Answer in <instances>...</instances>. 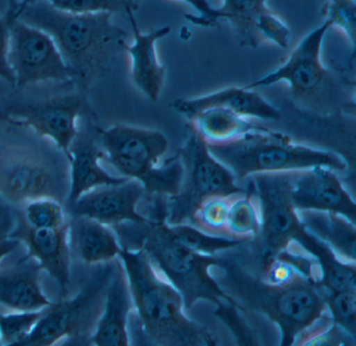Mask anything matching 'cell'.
I'll return each instance as SVG.
<instances>
[{
  "label": "cell",
  "mask_w": 356,
  "mask_h": 346,
  "mask_svg": "<svg viewBox=\"0 0 356 346\" xmlns=\"http://www.w3.org/2000/svg\"><path fill=\"white\" fill-rule=\"evenodd\" d=\"M134 310L128 278L120 258L106 291L105 304L89 343L97 346H128L131 344L129 319Z\"/></svg>",
  "instance_id": "ac0fdd59"
},
{
  "label": "cell",
  "mask_w": 356,
  "mask_h": 346,
  "mask_svg": "<svg viewBox=\"0 0 356 346\" xmlns=\"http://www.w3.org/2000/svg\"><path fill=\"white\" fill-rule=\"evenodd\" d=\"M0 345H1V341H0Z\"/></svg>",
  "instance_id": "60d3db41"
},
{
  "label": "cell",
  "mask_w": 356,
  "mask_h": 346,
  "mask_svg": "<svg viewBox=\"0 0 356 346\" xmlns=\"http://www.w3.org/2000/svg\"><path fill=\"white\" fill-rule=\"evenodd\" d=\"M330 28L329 22L324 20L301 39L282 65L245 85V88L256 91L284 82L296 99H305L318 93L328 78V70L322 61V47Z\"/></svg>",
  "instance_id": "7c38bea8"
},
{
  "label": "cell",
  "mask_w": 356,
  "mask_h": 346,
  "mask_svg": "<svg viewBox=\"0 0 356 346\" xmlns=\"http://www.w3.org/2000/svg\"><path fill=\"white\" fill-rule=\"evenodd\" d=\"M112 229L122 248L145 251L153 266L179 290L185 310L199 300H208L216 306L224 302L241 306L218 285L210 272V268L218 264V256L191 251L178 241L166 222H124Z\"/></svg>",
  "instance_id": "5b68a950"
},
{
  "label": "cell",
  "mask_w": 356,
  "mask_h": 346,
  "mask_svg": "<svg viewBox=\"0 0 356 346\" xmlns=\"http://www.w3.org/2000/svg\"><path fill=\"white\" fill-rule=\"evenodd\" d=\"M188 123L209 143L231 141L254 127L247 118L225 108L202 110L189 118Z\"/></svg>",
  "instance_id": "603a6c76"
},
{
  "label": "cell",
  "mask_w": 356,
  "mask_h": 346,
  "mask_svg": "<svg viewBox=\"0 0 356 346\" xmlns=\"http://www.w3.org/2000/svg\"><path fill=\"white\" fill-rule=\"evenodd\" d=\"M6 126L0 130V198L16 205L51 198L65 205L70 193L65 154L26 127Z\"/></svg>",
  "instance_id": "277c9868"
},
{
  "label": "cell",
  "mask_w": 356,
  "mask_h": 346,
  "mask_svg": "<svg viewBox=\"0 0 356 346\" xmlns=\"http://www.w3.org/2000/svg\"><path fill=\"white\" fill-rule=\"evenodd\" d=\"M208 150L243 182L260 173L293 172L326 166L345 172L348 164L339 154L296 143L284 133L254 126L241 136L225 143H207Z\"/></svg>",
  "instance_id": "8992f818"
},
{
  "label": "cell",
  "mask_w": 356,
  "mask_h": 346,
  "mask_svg": "<svg viewBox=\"0 0 356 346\" xmlns=\"http://www.w3.org/2000/svg\"><path fill=\"white\" fill-rule=\"evenodd\" d=\"M20 214L33 228H58L68 222L65 205L51 198L28 202Z\"/></svg>",
  "instance_id": "f546056e"
},
{
  "label": "cell",
  "mask_w": 356,
  "mask_h": 346,
  "mask_svg": "<svg viewBox=\"0 0 356 346\" xmlns=\"http://www.w3.org/2000/svg\"><path fill=\"white\" fill-rule=\"evenodd\" d=\"M45 310L33 312L0 313V341L1 345L19 346L32 333Z\"/></svg>",
  "instance_id": "4dcf8cb0"
},
{
  "label": "cell",
  "mask_w": 356,
  "mask_h": 346,
  "mask_svg": "<svg viewBox=\"0 0 356 346\" xmlns=\"http://www.w3.org/2000/svg\"><path fill=\"white\" fill-rule=\"evenodd\" d=\"M38 262L26 255L15 264L0 267V308L13 312H33L49 308L53 301L41 288Z\"/></svg>",
  "instance_id": "ffe728a7"
},
{
  "label": "cell",
  "mask_w": 356,
  "mask_h": 346,
  "mask_svg": "<svg viewBox=\"0 0 356 346\" xmlns=\"http://www.w3.org/2000/svg\"><path fill=\"white\" fill-rule=\"evenodd\" d=\"M9 63L16 91L45 82L72 83V74L51 37L14 16L10 26Z\"/></svg>",
  "instance_id": "30bf717a"
},
{
  "label": "cell",
  "mask_w": 356,
  "mask_h": 346,
  "mask_svg": "<svg viewBox=\"0 0 356 346\" xmlns=\"http://www.w3.org/2000/svg\"><path fill=\"white\" fill-rule=\"evenodd\" d=\"M195 10L199 16L186 14L185 19L195 26L201 28H216L220 20H222V14L220 9H214L208 3V0H179Z\"/></svg>",
  "instance_id": "74e56055"
},
{
  "label": "cell",
  "mask_w": 356,
  "mask_h": 346,
  "mask_svg": "<svg viewBox=\"0 0 356 346\" xmlns=\"http://www.w3.org/2000/svg\"><path fill=\"white\" fill-rule=\"evenodd\" d=\"M118 258L128 278L143 344H218L211 331L187 317L180 292L153 266L143 250L122 248Z\"/></svg>",
  "instance_id": "3957f363"
},
{
  "label": "cell",
  "mask_w": 356,
  "mask_h": 346,
  "mask_svg": "<svg viewBox=\"0 0 356 346\" xmlns=\"http://www.w3.org/2000/svg\"><path fill=\"white\" fill-rule=\"evenodd\" d=\"M0 104L22 126L53 141L68 162L70 146L79 134V120L91 109L86 95L80 91L41 100L8 97Z\"/></svg>",
  "instance_id": "9c48e42d"
},
{
  "label": "cell",
  "mask_w": 356,
  "mask_h": 346,
  "mask_svg": "<svg viewBox=\"0 0 356 346\" xmlns=\"http://www.w3.org/2000/svg\"><path fill=\"white\" fill-rule=\"evenodd\" d=\"M184 168L178 154L164 160L154 168L143 180L145 195L163 196L170 198L176 196L182 184Z\"/></svg>",
  "instance_id": "4316f807"
},
{
  "label": "cell",
  "mask_w": 356,
  "mask_h": 346,
  "mask_svg": "<svg viewBox=\"0 0 356 346\" xmlns=\"http://www.w3.org/2000/svg\"><path fill=\"white\" fill-rule=\"evenodd\" d=\"M40 0H19L17 6H26ZM56 9L74 14L127 13L136 12L141 0H44Z\"/></svg>",
  "instance_id": "f1b7e54d"
},
{
  "label": "cell",
  "mask_w": 356,
  "mask_h": 346,
  "mask_svg": "<svg viewBox=\"0 0 356 346\" xmlns=\"http://www.w3.org/2000/svg\"><path fill=\"white\" fill-rule=\"evenodd\" d=\"M15 17L51 37L72 72V83L82 93L111 72L128 38L112 22V14L68 13L44 0L16 5Z\"/></svg>",
  "instance_id": "6da1fadb"
},
{
  "label": "cell",
  "mask_w": 356,
  "mask_h": 346,
  "mask_svg": "<svg viewBox=\"0 0 356 346\" xmlns=\"http://www.w3.org/2000/svg\"><path fill=\"white\" fill-rule=\"evenodd\" d=\"M8 10L0 16V80L5 81L12 89L15 88V77L9 63L10 26L15 16L17 3L8 1Z\"/></svg>",
  "instance_id": "d590c367"
},
{
  "label": "cell",
  "mask_w": 356,
  "mask_h": 346,
  "mask_svg": "<svg viewBox=\"0 0 356 346\" xmlns=\"http://www.w3.org/2000/svg\"><path fill=\"white\" fill-rule=\"evenodd\" d=\"M135 12L128 11L129 20L133 33L132 45L127 43L124 52L131 61V77L135 86L140 91L149 101L156 103L159 101L165 82L166 70L158 57L157 45L160 39L170 35V26H165L143 33L134 17Z\"/></svg>",
  "instance_id": "e0dca14e"
},
{
  "label": "cell",
  "mask_w": 356,
  "mask_h": 346,
  "mask_svg": "<svg viewBox=\"0 0 356 346\" xmlns=\"http://www.w3.org/2000/svg\"><path fill=\"white\" fill-rule=\"evenodd\" d=\"M302 228L327 246L337 258L355 265V223L337 212L298 210Z\"/></svg>",
  "instance_id": "44dd1931"
},
{
  "label": "cell",
  "mask_w": 356,
  "mask_h": 346,
  "mask_svg": "<svg viewBox=\"0 0 356 346\" xmlns=\"http://www.w3.org/2000/svg\"><path fill=\"white\" fill-rule=\"evenodd\" d=\"M245 191L236 195L231 202L227 222V233L230 239L250 242L259 233L260 217L257 200L251 184L247 183Z\"/></svg>",
  "instance_id": "d4e9b609"
},
{
  "label": "cell",
  "mask_w": 356,
  "mask_h": 346,
  "mask_svg": "<svg viewBox=\"0 0 356 346\" xmlns=\"http://www.w3.org/2000/svg\"><path fill=\"white\" fill-rule=\"evenodd\" d=\"M245 312V308H241V306L224 302L218 306V310H216L214 315L226 324L230 331H232L233 336L236 338L238 344L241 345H258L260 344L259 339L245 320V317L243 316Z\"/></svg>",
  "instance_id": "836d02e7"
},
{
  "label": "cell",
  "mask_w": 356,
  "mask_h": 346,
  "mask_svg": "<svg viewBox=\"0 0 356 346\" xmlns=\"http://www.w3.org/2000/svg\"><path fill=\"white\" fill-rule=\"evenodd\" d=\"M235 196L205 200L195 210L189 224L207 235L229 237L227 233L229 207Z\"/></svg>",
  "instance_id": "83f0119b"
},
{
  "label": "cell",
  "mask_w": 356,
  "mask_h": 346,
  "mask_svg": "<svg viewBox=\"0 0 356 346\" xmlns=\"http://www.w3.org/2000/svg\"><path fill=\"white\" fill-rule=\"evenodd\" d=\"M99 141L103 159L122 177L139 181L160 164L168 150V139L161 131L124 124L99 127Z\"/></svg>",
  "instance_id": "8fae6325"
},
{
  "label": "cell",
  "mask_w": 356,
  "mask_h": 346,
  "mask_svg": "<svg viewBox=\"0 0 356 346\" xmlns=\"http://www.w3.org/2000/svg\"><path fill=\"white\" fill-rule=\"evenodd\" d=\"M115 260L97 265L76 296L53 302L47 308L42 318L19 346H51L65 338L83 339L89 343L103 310Z\"/></svg>",
  "instance_id": "ba28073f"
},
{
  "label": "cell",
  "mask_w": 356,
  "mask_h": 346,
  "mask_svg": "<svg viewBox=\"0 0 356 346\" xmlns=\"http://www.w3.org/2000/svg\"><path fill=\"white\" fill-rule=\"evenodd\" d=\"M172 108L187 120L197 112L208 108H225L247 118L264 120L282 118L278 108L258 95L254 89H248L245 86L227 87L199 97L175 100Z\"/></svg>",
  "instance_id": "d6986e66"
},
{
  "label": "cell",
  "mask_w": 356,
  "mask_h": 346,
  "mask_svg": "<svg viewBox=\"0 0 356 346\" xmlns=\"http://www.w3.org/2000/svg\"><path fill=\"white\" fill-rule=\"evenodd\" d=\"M83 126L70 149V193L66 206L74 203L91 189L106 185H116L129 178L108 173L99 164L103 159L99 141V125L92 108L83 116Z\"/></svg>",
  "instance_id": "4fadbf2b"
},
{
  "label": "cell",
  "mask_w": 356,
  "mask_h": 346,
  "mask_svg": "<svg viewBox=\"0 0 356 346\" xmlns=\"http://www.w3.org/2000/svg\"><path fill=\"white\" fill-rule=\"evenodd\" d=\"M210 272L243 308L261 313L278 325L281 345H293L306 329L328 313L322 288L312 279L303 277L272 285L254 276L226 254H218V264Z\"/></svg>",
  "instance_id": "7a4b0ae2"
},
{
  "label": "cell",
  "mask_w": 356,
  "mask_h": 346,
  "mask_svg": "<svg viewBox=\"0 0 356 346\" xmlns=\"http://www.w3.org/2000/svg\"><path fill=\"white\" fill-rule=\"evenodd\" d=\"M329 316L335 325L355 338L356 291H323Z\"/></svg>",
  "instance_id": "1f68e13d"
},
{
  "label": "cell",
  "mask_w": 356,
  "mask_h": 346,
  "mask_svg": "<svg viewBox=\"0 0 356 346\" xmlns=\"http://www.w3.org/2000/svg\"><path fill=\"white\" fill-rule=\"evenodd\" d=\"M70 246L85 264L112 262L122 250L113 229L87 217L70 216Z\"/></svg>",
  "instance_id": "7402d4cb"
},
{
  "label": "cell",
  "mask_w": 356,
  "mask_h": 346,
  "mask_svg": "<svg viewBox=\"0 0 356 346\" xmlns=\"http://www.w3.org/2000/svg\"><path fill=\"white\" fill-rule=\"evenodd\" d=\"M0 123H5V124L13 125V126H22V123L18 122V120H14L13 118L8 114V112L6 111L5 108L3 107V105L0 104Z\"/></svg>",
  "instance_id": "f35d334b"
},
{
  "label": "cell",
  "mask_w": 356,
  "mask_h": 346,
  "mask_svg": "<svg viewBox=\"0 0 356 346\" xmlns=\"http://www.w3.org/2000/svg\"><path fill=\"white\" fill-rule=\"evenodd\" d=\"M170 228L182 245L201 255L216 256L245 243L230 237L207 235L191 224L172 225Z\"/></svg>",
  "instance_id": "484cf974"
},
{
  "label": "cell",
  "mask_w": 356,
  "mask_h": 346,
  "mask_svg": "<svg viewBox=\"0 0 356 346\" xmlns=\"http://www.w3.org/2000/svg\"><path fill=\"white\" fill-rule=\"evenodd\" d=\"M8 1H11V3H18V1H19V0H8Z\"/></svg>",
  "instance_id": "ab89813d"
},
{
  "label": "cell",
  "mask_w": 356,
  "mask_h": 346,
  "mask_svg": "<svg viewBox=\"0 0 356 346\" xmlns=\"http://www.w3.org/2000/svg\"><path fill=\"white\" fill-rule=\"evenodd\" d=\"M224 5L218 8L222 20L229 22L241 47L255 49L261 39L256 32V20L260 14L268 11L266 0H222Z\"/></svg>",
  "instance_id": "cb8c5ba5"
},
{
  "label": "cell",
  "mask_w": 356,
  "mask_h": 346,
  "mask_svg": "<svg viewBox=\"0 0 356 346\" xmlns=\"http://www.w3.org/2000/svg\"><path fill=\"white\" fill-rule=\"evenodd\" d=\"M177 154L184 176L179 193L168 200L166 224L170 226L189 224L205 200L245 193V187H239L232 173L211 155L205 139L189 123L184 143Z\"/></svg>",
  "instance_id": "52a82bcc"
},
{
  "label": "cell",
  "mask_w": 356,
  "mask_h": 346,
  "mask_svg": "<svg viewBox=\"0 0 356 346\" xmlns=\"http://www.w3.org/2000/svg\"><path fill=\"white\" fill-rule=\"evenodd\" d=\"M145 195L143 183L128 179L116 185L91 189L66 206L70 216L87 217L108 226L124 222H143L137 207Z\"/></svg>",
  "instance_id": "2e32d148"
},
{
  "label": "cell",
  "mask_w": 356,
  "mask_h": 346,
  "mask_svg": "<svg viewBox=\"0 0 356 346\" xmlns=\"http://www.w3.org/2000/svg\"><path fill=\"white\" fill-rule=\"evenodd\" d=\"M322 15L331 28L339 29L349 40L352 56L355 51L356 0H327L322 7Z\"/></svg>",
  "instance_id": "d6a6232c"
},
{
  "label": "cell",
  "mask_w": 356,
  "mask_h": 346,
  "mask_svg": "<svg viewBox=\"0 0 356 346\" xmlns=\"http://www.w3.org/2000/svg\"><path fill=\"white\" fill-rule=\"evenodd\" d=\"M255 29L261 41L266 40L274 43L281 49L289 47L291 29L270 9L260 14L256 20Z\"/></svg>",
  "instance_id": "e575fe53"
},
{
  "label": "cell",
  "mask_w": 356,
  "mask_h": 346,
  "mask_svg": "<svg viewBox=\"0 0 356 346\" xmlns=\"http://www.w3.org/2000/svg\"><path fill=\"white\" fill-rule=\"evenodd\" d=\"M289 198L296 210L337 212L356 221V205L343 187L337 172L326 166L293 171L289 183Z\"/></svg>",
  "instance_id": "5bb4252c"
},
{
  "label": "cell",
  "mask_w": 356,
  "mask_h": 346,
  "mask_svg": "<svg viewBox=\"0 0 356 346\" xmlns=\"http://www.w3.org/2000/svg\"><path fill=\"white\" fill-rule=\"evenodd\" d=\"M28 248L26 258L38 262L41 270L47 271L57 283L62 296H65L70 285L72 246L70 237V219L58 228H33L17 214V225L11 235Z\"/></svg>",
  "instance_id": "9a60e30c"
},
{
  "label": "cell",
  "mask_w": 356,
  "mask_h": 346,
  "mask_svg": "<svg viewBox=\"0 0 356 346\" xmlns=\"http://www.w3.org/2000/svg\"><path fill=\"white\" fill-rule=\"evenodd\" d=\"M17 225V214L8 202L0 198V262L13 253L20 242L11 237Z\"/></svg>",
  "instance_id": "8d00e7d4"
}]
</instances>
